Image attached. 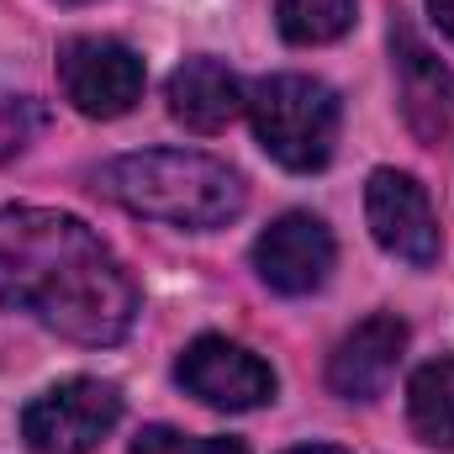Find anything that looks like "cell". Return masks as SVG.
<instances>
[{
  "label": "cell",
  "mask_w": 454,
  "mask_h": 454,
  "mask_svg": "<svg viewBox=\"0 0 454 454\" xmlns=\"http://www.w3.org/2000/svg\"><path fill=\"white\" fill-rule=\"evenodd\" d=\"M59 5H90V0H59Z\"/></svg>",
  "instance_id": "cell-17"
},
{
  "label": "cell",
  "mask_w": 454,
  "mask_h": 454,
  "mask_svg": "<svg viewBox=\"0 0 454 454\" xmlns=\"http://www.w3.org/2000/svg\"><path fill=\"white\" fill-rule=\"evenodd\" d=\"M121 423V391L112 380L74 375L48 386L21 412V444L27 454H90Z\"/></svg>",
  "instance_id": "cell-4"
},
{
  "label": "cell",
  "mask_w": 454,
  "mask_h": 454,
  "mask_svg": "<svg viewBox=\"0 0 454 454\" xmlns=\"http://www.w3.org/2000/svg\"><path fill=\"white\" fill-rule=\"evenodd\" d=\"M407 418H412V434L428 444V450L454 454V354L423 364L407 386Z\"/></svg>",
  "instance_id": "cell-12"
},
{
  "label": "cell",
  "mask_w": 454,
  "mask_h": 454,
  "mask_svg": "<svg viewBox=\"0 0 454 454\" xmlns=\"http://www.w3.org/2000/svg\"><path fill=\"white\" fill-rule=\"evenodd\" d=\"M0 301L85 348L121 343L137 323V286L121 259L53 207H0Z\"/></svg>",
  "instance_id": "cell-1"
},
{
  "label": "cell",
  "mask_w": 454,
  "mask_h": 454,
  "mask_svg": "<svg viewBox=\"0 0 454 454\" xmlns=\"http://www.w3.org/2000/svg\"><path fill=\"white\" fill-rule=\"evenodd\" d=\"M333 259H339L333 232L312 212L275 217L259 232V243H254V270L280 296H312V291H323L328 275H333Z\"/></svg>",
  "instance_id": "cell-8"
},
{
  "label": "cell",
  "mask_w": 454,
  "mask_h": 454,
  "mask_svg": "<svg viewBox=\"0 0 454 454\" xmlns=\"http://www.w3.org/2000/svg\"><path fill=\"white\" fill-rule=\"evenodd\" d=\"M275 21H280V37L296 48L339 43L354 27V0H275Z\"/></svg>",
  "instance_id": "cell-13"
},
{
  "label": "cell",
  "mask_w": 454,
  "mask_h": 454,
  "mask_svg": "<svg viewBox=\"0 0 454 454\" xmlns=\"http://www.w3.org/2000/svg\"><path fill=\"white\" fill-rule=\"evenodd\" d=\"M428 16H434V21L454 37V0H428Z\"/></svg>",
  "instance_id": "cell-15"
},
{
  "label": "cell",
  "mask_w": 454,
  "mask_h": 454,
  "mask_svg": "<svg viewBox=\"0 0 454 454\" xmlns=\"http://www.w3.org/2000/svg\"><path fill=\"white\" fill-rule=\"evenodd\" d=\"M407 323L396 312H375L364 317L354 333H343L333 359H328V386L339 391L343 402H370L391 386L402 354H407Z\"/></svg>",
  "instance_id": "cell-10"
},
{
  "label": "cell",
  "mask_w": 454,
  "mask_h": 454,
  "mask_svg": "<svg viewBox=\"0 0 454 454\" xmlns=\"http://www.w3.org/2000/svg\"><path fill=\"white\" fill-rule=\"evenodd\" d=\"M132 454H248L243 439H212V434H180V428H143L132 439Z\"/></svg>",
  "instance_id": "cell-14"
},
{
  "label": "cell",
  "mask_w": 454,
  "mask_h": 454,
  "mask_svg": "<svg viewBox=\"0 0 454 454\" xmlns=\"http://www.w3.org/2000/svg\"><path fill=\"white\" fill-rule=\"evenodd\" d=\"M175 380L201 407H217V412H254V407L275 402V370L254 348L217 339V333L185 343V354L175 364Z\"/></svg>",
  "instance_id": "cell-6"
},
{
  "label": "cell",
  "mask_w": 454,
  "mask_h": 454,
  "mask_svg": "<svg viewBox=\"0 0 454 454\" xmlns=\"http://www.w3.org/2000/svg\"><path fill=\"white\" fill-rule=\"evenodd\" d=\"M364 217H370L375 243L386 254H396L402 264H412V270H428L439 259V248H444L428 191L412 175H402V169H375L370 175V185H364Z\"/></svg>",
  "instance_id": "cell-7"
},
{
  "label": "cell",
  "mask_w": 454,
  "mask_h": 454,
  "mask_svg": "<svg viewBox=\"0 0 454 454\" xmlns=\"http://www.w3.org/2000/svg\"><path fill=\"white\" fill-rule=\"evenodd\" d=\"M248 116H254L259 148L280 169L312 175L339 148L343 106L339 96L323 80H312V74H270V80H259L248 90Z\"/></svg>",
  "instance_id": "cell-3"
},
{
  "label": "cell",
  "mask_w": 454,
  "mask_h": 454,
  "mask_svg": "<svg viewBox=\"0 0 454 454\" xmlns=\"http://www.w3.org/2000/svg\"><path fill=\"white\" fill-rule=\"evenodd\" d=\"M59 85L69 106L90 121H116L143 101L148 69L116 37H69L59 48Z\"/></svg>",
  "instance_id": "cell-5"
},
{
  "label": "cell",
  "mask_w": 454,
  "mask_h": 454,
  "mask_svg": "<svg viewBox=\"0 0 454 454\" xmlns=\"http://www.w3.org/2000/svg\"><path fill=\"white\" fill-rule=\"evenodd\" d=\"M248 112V90L243 80L217 64V59H185L175 74H169V116L191 132H223L227 121Z\"/></svg>",
  "instance_id": "cell-11"
},
{
  "label": "cell",
  "mask_w": 454,
  "mask_h": 454,
  "mask_svg": "<svg viewBox=\"0 0 454 454\" xmlns=\"http://www.w3.org/2000/svg\"><path fill=\"white\" fill-rule=\"evenodd\" d=\"M391 69H396V96H402V121L412 127L418 143L439 148L454 132V74L450 64L407 27H391Z\"/></svg>",
  "instance_id": "cell-9"
},
{
  "label": "cell",
  "mask_w": 454,
  "mask_h": 454,
  "mask_svg": "<svg viewBox=\"0 0 454 454\" xmlns=\"http://www.w3.org/2000/svg\"><path fill=\"white\" fill-rule=\"evenodd\" d=\"M286 454H348V450H339V444H296V450H286Z\"/></svg>",
  "instance_id": "cell-16"
},
{
  "label": "cell",
  "mask_w": 454,
  "mask_h": 454,
  "mask_svg": "<svg viewBox=\"0 0 454 454\" xmlns=\"http://www.w3.org/2000/svg\"><path fill=\"white\" fill-rule=\"evenodd\" d=\"M96 191L127 207L132 217L148 223H169L185 232H212L243 217L248 191L243 175L227 169L212 153H191V148H143V153H121L112 164L96 169Z\"/></svg>",
  "instance_id": "cell-2"
}]
</instances>
